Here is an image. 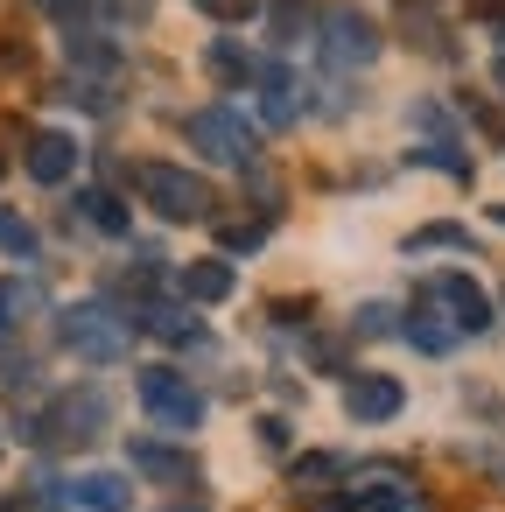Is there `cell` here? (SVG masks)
Wrapping results in <instances>:
<instances>
[{"label":"cell","mask_w":505,"mask_h":512,"mask_svg":"<svg viewBox=\"0 0 505 512\" xmlns=\"http://www.w3.org/2000/svg\"><path fill=\"white\" fill-rule=\"evenodd\" d=\"M64 344L85 358V365H120L127 358V344H134V330H127V316H113L106 302H78V309H64Z\"/></svg>","instance_id":"cell-1"},{"label":"cell","mask_w":505,"mask_h":512,"mask_svg":"<svg viewBox=\"0 0 505 512\" xmlns=\"http://www.w3.org/2000/svg\"><path fill=\"white\" fill-rule=\"evenodd\" d=\"M141 197L162 211V218H211V183L190 176V169H169V162H141Z\"/></svg>","instance_id":"cell-2"},{"label":"cell","mask_w":505,"mask_h":512,"mask_svg":"<svg viewBox=\"0 0 505 512\" xmlns=\"http://www.w3.org/2000/svg\"><path fill=\"white\" fill-rule=\"evenodd\" d=\"M183 134H190L197 155H211V162H225V169H246V162H253V134H246V120H239L232 106H204V113H190Z\"/></svg>","instance_id":"cell-3"},{"label":"cell","mask_w":505,"mask_h":512,"mask_svg":"<svg viewBox=\"0 0 505 512\" xmlns=\"http://www.w3.org/2000/svg\"><path fill=\"white\" fill-rule=\"evenodd\" d=\"M141 407H148L162 428H176V435H190V428L204 421V393H197L190 379H176L169 365H148V372H141Z\"/></svg>","instance_id":"cell-4"},{"label":"cell","mask_w":505,"mask_h":512,"mask_svg":"<svg viewBox=\"0 0 505 512\" xmlns=\"http://www.w3.org/2000/svg\"><path fill=\"white\" fill-rule=\"evenodd\" d=\"M106 428V393L85 386V393H64L43 421H36V442H92Z\"/></svg>","instance_id":"cell-5"},{"label":"cell","mask_w":505,"mask_h":512,"mask_svg":"<svg viewBox=\"0 0 505 512\" xmlns=\"http://www.w3.org/2000/svg\"><path fill=\"white\" fill-rule=\"evenodd\" d=\"M323 29H330V36H323V57H330L337 71H365V64L379 57V29H372L358 8H330Z\"/></svg>","instance_id":"cell-6"},{"label":"cell","mask_w":505,"mask_h":512,"mask_svg":"<svg viewBox=\"0 0 505 512\" xmlns=\"http://www.w3.org/2000/svg\"><path fill=\"white\" fill-rule=\"evenodd\" d=\"M428 302H449V309H456L449 323H456V330H470V337L491 323V302H484V288H477L470 274H435V281H428Z\"/></svg>","instance_id":"cell-7"},{"label":"cell","mask_w":505,"mask_h":512,"mask_svg":"<svg viewBox=\"0 0 505 512\" xmlns=\"http://www.w3.org/2000/svg\"><path fill=\"white\" fill-rule=\"evenodd\" d=\"M400 379H386V372H358L351 386H344V414L351 421H393L400 414Z\"/></svg>","instance_id":"cell-8"},{"label":"cell","mask_w":505,"mask_h":512,"mask_svg":"<svg viewBox=\"0 0 505 512\" xmlns=\"http://www.w3.org/2000/svg\"><path fill=\"white\" fill-rule=\"evenodd\" d=\"M260 120L267 127H295L302 120V85L288 71H260Z\"/></svg>","instance_id":"cell-9"},{"label":"cell","mask_w":505,"mask_h":512,"mask_svg":"<svg viewBox=\"0 0 505 512\" xmlns=\"http://www.w3.org/2000/svg\"><path fill=\"white\" fill-rule=\"evenodd\" d=\"M71 169H78V141L71 134H36L29 141V176L36 183H64Z\"/></svg>","instance_id":"cell-10"},{"label":"cell","mask_w":505,"mask_h":512,"mask_svg":"<svg viewBox=\"0 0 505 512\" xmlns=\"http://www.w3.org/2000/svg\"><path fill=\"white\" fill-rule=\"evenodd\" d=\"M71 491H78V505H92V512H127V505H134V484H127L120 470H85Z\"/></svg>","instance_id":"cell-11"},{"label":"cell","mask_w":505,"mask_h":512,"mask_svg":"<svg viewBox=\"0 0 505 512\" xmlns=\"http://www.w3.org/2000/svg\"><path fill=\"white\" fill-rule=\"evenodd\" d=\"M351 498H358L365 512H414V484L393 477V470H379L372 484H351Z\"/></svg>","instance_id":"cell-12"},{"label":"cell","mask_w":505,"mask_h":512,"mask_svg":"<svg viewBox=\"0 0 505 512\" xmlns=\"http://www.w3.org/2000/svg\"><path fill=\"white\" fill-rule=\"evenodd\" d=\"M183 295H190V302H225V295H232V267H225V260L183 267Z\"/></svg>","instance_id":"cell-13"},{"label":"cell","mask_w":505,"mask_h":512,"mask_svg":"<svg viewBox=\"0 0 505 512\" xmlns=\"http://www.w3.org/2000/svg\"><path fill=\"white\" fill-rule=\"evenodd\" d=\"M134 470H148V477H162V484H190V456H176V449H162V442H134Z\"/></svg>","instance_id":"cell-14"},{"label":"cell","mask_w":505,"mask_h":512,"mask_svg":"<svg viewBox=\"0 0 505 512\" xmlns=\"http://www.w3.org/2000/svg\"><path fill=\"white\" fill-rule=\"evenodd\" d=\"M141 330H155V337H169V344H197V337H204V323L183 316V309H141Z\"/></svg>","instance_id":"cell-15"},{"label":"cell","mask_w":505,"mask_h":512,"mask_svg":"<svg viewBox=\"0 0 505 512\" xmlns=\"http://www.w3.org/2000/svg\"><path fill=\"white\" fill-rule=\"evenodd\" d=\"M22 309H36V288L29 281H0V337L22 323Z\"/></svg>","instance_id":"cell-16"},{"label":"cell","mask_w":505,"mask_h":512,"mask_svg":"<svg viewBox=\"0 0 505 512\" xmlns=\"http://www.w3.org/2000/svg\"><path fill=\"white\" fill-rule=\"evenodd\" d=\"M211 71H218L225 85H246V78H260V64H253L246 50H232V43H218V50H211Z\"/></svg>","instance_id":"cell-17"},{"label":"cell","mask_w":505,"mask_h":512,"mask_svg":"<svg viewBox=\"0 0 505 512\" xmlns=\"http://www.w3.org/2000/svg\"><path fill=\"white\" fill-rule=\"evenodd\" d=\"M78 211H85V218H92L99 232H127V211H120V204H113L106 190H85V197H78Z\"/></svg>","instance_id":"cell-18"},{"label":"cell","mask_w":505,"mask_h":512,"mask_svg":"<svg viewBox=\"0 0 505 512\" xmlns=\"http://www.w3.org/2000/svg\"><path fill=\"white\" fill-rule=\"evenodd\" d=\"M407 337H414L421 351H449V337H456V330H449V323H435V316H428V302H414V323H407Z\"/></svg>","instance_id":"cell-19"},{"label":"cell","mask_w":505,"mask_h":512,"mask_svg":"<svg viewBox=\"0 0 505 512\" xmlns=\"http://www.w3.org/2000/svg\"><path fill=\"white\" fill-rule=\"evenodd\" d=\"M0 246H8L15 260H29V253H36V225L15 218V211H0Z\"/></svg>","instance_id":"cell-20"},{"label":"cell","mask_w":505,"mask_h":512,"mask_svg":"<svg viewBox=\"0 0 505 512\" xmlns=\"http://www.w3.org/2000/svg\"><path fill=\"white\" fill-rule=\"evenodd\" d=\"M260 239H267V218H225L218 225V246H232V253L239 246H260Z\"/></svg>","instance_id":"cell-21"},{"label":"cell","mask_w":505,"mask_h":512,"mask_svg":"<svg viewBox=\"0 0 505 512\" xmlns=\"http://www.w3.org/2000/svg\"><path fill=\"white\" fill-rule=\"evenodd\" d=\"M344 470H351L344 456H302V463H295V484L309 491V484H323V477H344Z\"/></svg>","instance_id":"cell-22"},{"label":"cell","mask_w":505,"mask_h":512,"mask_svg":"<svg viewBox=\"0 0 505 512\" xmlns=\"http://www.w3.org/2000/svg\"><path fill=\"white\" fill-rule=\"evenodd\" d=\"M57 505V484H43V491H8L0 498V512H50Z\"/></svg>","instance_id":"cell-23"},{"label":"cell","mask_w":505,"mask_h":512,"mask_svg":"<svg viewBox=\"0 0 505 512\" xmlns=\"http://www.w3.org/2000/svg\"><path fill=\"white\" fill-rule=\"evenodd\" d=\"M190 8H204L211 22H246V15L260 8V0H190Z\"/></svg>","instance_id":"cell-24"},{"label":"cell","mask_w":505,"mask_h":512,"mask_svg":"<svg viewBox=\"0 0 505 512\" xmlns=\"http://www.w3.org/2000/svg\"><path fill=\"white\" fill-rule=\"evenodd\" d=\"M302 512H358V498H351V484H337V491H316V498H302Z\"/></svg>","instance_id":"cell-25"},{"label":"cell","mask_w":505,"mask_h":512,"mask_svg":"<svg viewBox=\"0 0 505 512\" xmlns=\"http://www.w3.org/2000/svg\"><path fill=\"white\" fill-rule=\"evenodd\" d=\"M421 162H435V169H449V176H470V162L463 155H449V148H414Z\"/></svg>","instance_id":"cell-26"},{"label":"cell","mask_w":505,"mask_h":512,"mask_svg":"<svg viewBox=\"0 0 505 512\" xmlns=\"http://www.w3.org/2000/svg\"><path fill=\"white\" fill-rule=\"evenodd\" d=\"M274 29H281V36L302 29V0H274Z\"/></svg>","instance_id":"cell-27"},{"label":"cell","mask_w":505,"mask_h":512,"mask_svg":"<svg viewBox=\"0 0 505 512\" xmlns=\"http://www.w3.org/2000/svg\"><path fill=\"white\" fill-rule=\"evenodd\" d=\"M414 246H463V232L456 225H428V232H414Z\"/></svg>","instance_id":"cell-28"},{"label":"cell","mask_w":505,"mask_h":512,"mask_svg":"<svg viewBox=\"0 0 505 512\" xmlns=\"http://www.w3.org/2000/svg\"><path fill=\"white\" fill-rule=\"evenodd\" d=\"M260 442H267V449H281V442H288V421H274V414H267V421H260Z\"/></svg>","instance_id":"cell-29"},{"label":"cell","mask_w":505,"mask_h":512,"mask_svg":"<svg viewBox=\"0 0 505 512\" xmlns=\"http://www.w3.org/2000/svg\"><path fill=\"white\" fill-rule=\"evenodd\" d=\"M498 85H505V57H498Z\"/></svg>","instance_id":"cell-30"},{"label":"cell","mask_w":505,"mask_h":512,"mask_svg":"<svg viewBox=\"0 0 505 512\" xmlns=\"http://www.w3.org/2000/svg\"><path fill=\"white\" fill-rule=\"evenodd\" d=\"M498 225H505V211H498Z\"/></svg>","instance_id":"cell-31"},{"label":"cell","mask_w":505,"mask_h":512,"mask_svg":"<svg viewBox=\"0 0 505 512\" xmlns=\"http://www.w3.org/2000/svg\"><path fill=\"white\" fill-rule=\"evenodd\" d=\"M498 477H505V470H498Z\"/></svg>","instance_id":"cell-32"}]
</instances>
